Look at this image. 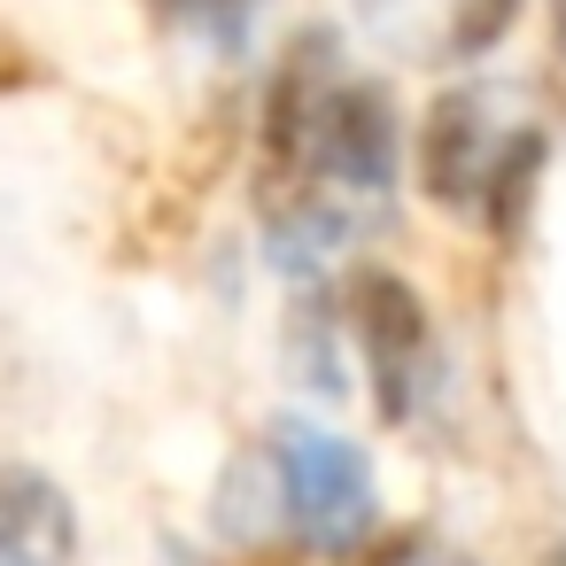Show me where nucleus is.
<instances>
[{
    "label": "nucleus",
    "instance_id": "obj_8",
    "mask_svg": "<svg viewBox=\"0 0 566 566\" xmlns=\"http://www.w3.org/2000/svg\"><path fill=\"white\" fill-rule=\"evenodd\" d=\"M551 9H558V48H566V0H551Z\"/></svg>",
    "mask_w": 566,
    "mask_h": 566
},
{
    "label": "nucleus",
    "instance_id": "obj_4",
    "mask_svg": "<svg viewBox=\"0 0 566 566\" xmlns=\"http://www.w3.org/2000/svg\"><path fill=\"white\" fill-rule=\"evenodd\" d=\"M342 311H349V342L365 357L380 419H396V427L419 419V403L434 388V326H427V303L411 295V280L365 264V272H349Z\"/></svg>",
    "mask_w": 566,
    "mask_h": 566
},
{
    "label": "nucleus",
    "instance_id": "obj_5",
    "mask_svg": "<svg viewBox=\"0 0 566 566\" xmlns=\"http://www.w3.org/2000/svg\"><path fill=\"white\" fill-rule=\"evenodd\" d=\"M520 17V0H357V32L403 71H473Z\"/></svg>",
    "mask_w": 566,
    "mask_h": 566
},
{
    "label": "nucleus",
    "instance_id": "obj_9",
    "mask_svg": "<svg viewBox=\"0 0 566 566\" xmlns=\"http://www.w3.org/2000/svg\"><path fill=\"white\" fill-rule=\"evenodd\" d=\"M558 566H566V551H558Z\"/></svg>",
    "mask_w": 566,
    "mask_h": 566
},
{
    "label": "nucleus",
    "instance_id": "obj_2",
    "mask_svg": "<svg viewBox=\"0 0 566 566\" xmlns=\"http://www.w3.org/2000/svg\"><path fill=\"white\" fill-rule=\"evenodd\" d=\"M535 164H543V133L512 117L496 86H450L419 125V187L458 218L512 226V210L535 187Z\"/></svg>",
    "mask_w": 566,
    "mask_h": 566
},
{
    "label": "nucleus",
    "instance_id": "obj_1",
    "mask_svg": "<svg viewBox=\"0 0 566 566\" xmlns=\"http://www.w3.org/2000/svg\"><path fill=\"white\" fill-rule=\"evenodd\" d=\"M403 125L380 78H357L326 32L280 55L264 102V241L287 272L342 256L396 202Z\"/></svg>",
    "mask_w": 566,
    "mask_h": 566
},
{
    "label": "nucleus",
    "instance_id": "obj_3",
    "mask_svg": "<svg viewBox=\"0 0 566 566\" xmlns=\"http://www.w3.org/2000/svg\"><path fill=\"white\" fill-rule=\"evenodd\" d=\"M256 481H264V512L287 543L318 551V558H342L373 535L380 520V489H373V465L357 442L311 427V419H280L264 442H256Z\"/></svg>",
    "mask_w": 566,
    "mask_h": 566
},
{
    "label": "nucleus",
    "instance_id": "obj_7",
    "mask_svg": "<svg viewBox=\"0 0 566 566\" xmlns=\"http://www.w3.org/2000/svg\"><path fill=\"white\" fill-rule=\"evenodd\" d=\"M156 9L179 24V32H202V40H241L249 32V17H256V0H156Z\"/></svg>",
    "mask_w": 566,
    "mask_h": 566
},
{
    "label": "nucleus",
    "instance_id": "obj_6",
    "mask_svg": "<svg viewBox=\"0 0 566 566\" xmlns=\"http://www.w3.org/2000/svg\"><path fill=\"white\" fill-rule=\"evenodd\" d=\"M78 504L40 465H0V566H71Z\"/></svg>",
    "mask_w": 566,
    "mask_h": 566
}]
</instances>
